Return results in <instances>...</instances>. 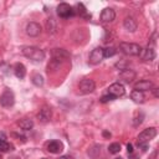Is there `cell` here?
Listing matches in <instances>:
<instances>
[{"label": "cell", "instance_id": "21", "mask_svg": "<svg viewBox=\"0 0 159 159\" xmlns=\"http://www.w3.org/2000/svg\"><path fill=\"white\" fill-rule=\"evenodd\" d=\"M76 12L78 14V15H81V16H84V17H91L89 15H87V11H86V7H84V5L82 4V2H78V4H76Z\"/></svg>", "mask_w": 159, "mask_h": 159}, {"label": "cell", "instance_id": "23", "mask_svg": "<svg viewBox=\"0 0 159 159\" xmlns=\"http://www.w3.org/2000/svg\"><path fill=\"white\" fill-rule=\"evenodd\" d=\"M108 150H109L111 154H117V153H119V150H120V144H119V143H112V144L108 147Z\"/></svg>", "mask_w": 159, "mask_h": 159}, {"label": "cell", "instance_id": "34", "mask_svg": "<svg viewBox=\"0 0 159 159\" xmlns=\"http://www.w3.org/2000/svg\"><path fill=\"white\" fill-rule=\"evenodd\" d=\"M58 159H68V157H61V158H58Z\"/></svg>", "mask_w": 159, "mask_h": 159}, {"label": "cell", "instance_id": "17", "mask_svg": "<svg viewBox=\"0 0 159 159\" xmlns=\"http://www.w3.org/2000/svg\"><path fill=\"white\" fill-rule=\"evenodd\" d=\"M140 56H142V58H143L144 61H152V60H154V58H155V52H154V50H153L152 47H149V46H148L147 48L142 50Z\"/></svg>", "mask_w": 159, "mask_h": 159}, {"label": "cell", "instance_id": "22", "mask_svg": "<svg viewBox=\"0 0 159 159\" xmlns=\"http://www.w3.org/2000/svg\"><path fill=\"white\" fill-rule=\"evenodd\" d=\"M32 83H34L35 86H37V87L42 86V84H43V77H42L41 75H39V73L34 75V76H32Z\"/></svg>", "mask_w": 159, "mask_h": 159}, {"label": "cell", "instance_id": "25", "mask_svg": "<svg viewBox=\"0 0 159 159\" xmlns=\"http://www.w3.org/2000/svg\"><path fill=\"white\" fill-rule=\"evenodd\" d=\"M10 149V144L4 140V139H0V152H7Z\"/></svg>", "mask_w": 159, "mask_h": 159}, {"label": "cell", "instance_id": "16", "mask_svg": "<svg viewBox=\"0 0 159 159\" xmlns=\"http://www.w3.org/2000/svg\"><path fill=\"white\" fill-rule=\"evenodd\" d=\"M62 143L60 140H51L48 144H47V150L50 153H53V154H57V153H61L62 152Z\"/></svg>", "mask_w": 159, "mask_h": 159}, {"label": "cell", "instance_id": "5", "mask_svg": "<svg viewBox=\"0 0 159 159\" xmlns=\"http://www.w3.org/2000/svg\"><path fill=\"white\" fill-rule=\"evenodd\" d=\"M57 14H58V16H61V17H70V16H72V15L75 14V10H73V7L70 6L68 4L61 2V4L57 6Z\"/></svg>", "mask_w": 159, "mask_h": 159}, {"label": "cell", "instance_id": "8", "mask_svg": "<svg viewBox=\"0 0 159 159\" xmlns=\"http://www.w3.org/2000/svg\"><path fill=\"white\" fill-rule=\"evenodd\" d=\"M108 92H109V94H112V96H114V97L117 98V97L123 96V94H124V92H125V89H124V86H123L122 83L116 82V83H113V84H111V86H109Z\"/></svg>", "mask_w": 159, "mask_h": 159}, {"label": "cell", "instance_id": "15", "mask_svg": "<svg viewBox=\"0 0 159 159\" xmlns=\"http://www.w3.org/2000/svg\"><path fill=\"white\" fill-rule=\"evenodd\" d=\"M119 78H120L123 82H125V83H130V82L135 78V72H134L133 70H128V68H125V70H123V71L120 72Z\"/></svg>", "mask_w": 159, "mask_h": 159}, {"label": "cell", "instance_id": "14", "mask_svg": "<svg viewBox=\"0 0 159 159\" xmlns=\"http://www.w3.org/2000/svg\"><path fill=\"white\" fill-rule=\"evenodd\" d=\"M123 25H124V29L128 30L129 32H134L137 30V27H138V24H137L135 19L132 17V16H127L124 19V21H123Z\"/></svg>", "mask_w": 159, "mask_h": 159}, {"label": "cell", "instance_id": "4", "mask_svg": "<svg viewBox=\"0 0 159 159\" xmlns=\"http://www.w3.org/2000/svg\"><path fill=\"white\" fill-rule=\"evenodd\" d=\"M15 102V96L12 93V91L10 89H5L1 96H0V104L2 107H11Z\"/></svg>", "mask_w": 159, "mask_h": 159}, {"label": "cell", "instance_id": "10", "mask_svg": "<svg viewBox=\"0 0 159 159\" xmlns=\"http://www.w3.org/2000/svg\"><path fill=\"white\" fill-rule=\"evenodd\" d=\"M116 17V12L112 7H106L101 12V21L102 22H112Z\"/></svg>", "mask_w": 159, "mask_h": 159}, {"label": "cell", "instance_id": "13", "mask_svg": "<svg viewBox=\"0 0 159 159\" xmlns=\"http://www.w3.org/2000/svg\"><path fill=\"white\" fill-rule=\"evenodd\" d=\"M152 88H153V82L149 81V80H142V81H139L134 84V89L139 91V92L148 91V89H152Z\"/></svg>", "mask_w": 159, "mask_h": 159}, {"label": "cell", "instance_id": "35", "mask_svg": "<svg viewBox=\"0 0 159 159\" xmlns=\"http://www.w3.org/2000/svg\"><path fill=\"white\" fill-rule=\"evenodd\" d=\"M114 159H122V158H120V157H117V158H114Z\"/></svg>", "mask_w": 159, "mask_h": 159}, {"label": "cell", "instance_id": "6", "mask_svg": "<svg viewBox=\"0 0 159 159\" xmlns=\"http://www.w3.org/2000/svg\"><path fill=\"white\" fill-rule=\"evenodd\" d=\"M78 87H80V91H81L82 93L87 94V93H91V92L94 91L96 84H94V82H93L92 80L84 78V80H82V81L80 82V86H78Z\"/></svg>", "mask_w": 159, "mask_h": 159}, {"label": "cell", "instance_id": "18", "mask_svg": "<svg viewBox=\"0 0 159 159\" xmlns=\"http://www.w3.org/2000/svg\"><path fill=\"white\" fill-rule=\"evenodd\" d=\"M14 72H15V76L21 80V78H24L25 75H26V68H25V66H24L22 63L17 62V63L14 66Z\"/></svg>", "mask_w": 159, "mask_h": 159}, {"label": "cell", "instance_id": "2", "mask_svg": "<svg viewBox=\"0 0 159 159\" xmlns=\"http://www.w3.org/2000/svg\"><path fill=\"white\" fill-rule=\"evenodd\" d=\"M155 135H157V129H155L154 127L147 128V129H144L143 132L139 133L137 143H138V145L142 148V147H144V145H148V143H149Z\"/></svg>", "mask_w": 159, "mask_h": 159}, {"label": "cell", "instance_id": "30", "mask_svg": "<svg viewBox=\"0 0 159 159\" xmlns=\"http://www.w3.org/2000/svg\"><path fill=\"white\" fill-rule=\"evenodd\" d=\"M103 135L109 138V137H111V133H109V132H107V130H104V132H103Z\"/></svg>", "mask_w": 159, "mask_h": 159}, {"label": "cell", "instance_id": "24", "mask_svg": "<svg viewBox=\"0 0 159 159\" xmlns=\"http://www.w3.org/2000/svg\"><path fill=\"white\" fill-rule=\"evenodd\" d=\"M117 52V50L114 47H107V48H103V56L104 57H112L114 56Z\"/></svg>", "mask_w": 159, "mask_h": 159}, {"label": "cell", "instance_id": "3", "mask_svg": "<svg viewBox=\"0 0 159 159\" xmlns=\"http://www.w3.org/2000/svg\"><path fill=\"white\" fill-rule=\"evenodd\" d=\"M119 48L123 53L128 56H139L143 50L138 43H133V42H120Z\"/></svg>", "mask_w": 159, "mask_h": 159}, {"label": "cell", "instance_id": "27", "mask_svg": "<svg viewBox=\"0 0 159 159\" xmlns=\"http://www.w3.org/2000/svg\"><path fill=\"white\" fill-rule=\"evenodd\" d=\"M47 29H48V32H50V31H51V32H55L56 25H55L53 19H48V20H47Z\"/></svg>", "mask_w": 159, "mask_h": 159}, {"label": "cell", "instance_id": "33", "mask_svg": "<svg viewBox=\"0 0 159 159\" xmlns=\"http://www.w3.org/2000/svg\"><path fill=\"white\" fill-rule=\"evenodd\" d=\"M129 159H139V158H138L137 155H133V154H132V155H129Z\"/></svg>", "mask_w": 159, "mask_h": 159}, {"label": "cell", "instance_id": "12", "mask_svg": "<svg viewBox=\"0 0 159 159\" xmlns=\"http://www.w3.org/2000/svg\"><path fill=\"white\" fill-rule=\"evenodd\" d=\"M51 55H52V58H55V60H57L60 62H62L63 60L70 57V53L63 48H55V50H52Z\"/></svg>", "mask_w": 159, "mask_h": 159}, {"label": "cell", "instance_id": "9", "mask_svg": "<svg viewBox=\"0 0 159 159\" xmlns=\"http://www.w3.org/2000/svg\"><path fill=\"white\" fill-rule=\"evenodd\" d=\"M51 117H52V111H51V108L47 107V106L42 107V108L40 109V112H39V114H37V119H39L41 123H47V122L51 119Z\"/></svg>", "mask_w": 159, "mask_h": 159}, {"label": "cell", "instance_id": "26", "mask_svg": "<svg viewBox=\"0 0 159 159\" xmlns=\"http://www.w3.org/2000/svg\"><path fill=\"white\" fill-rule=\"evenodd\" d=\"M143 118H144V114H143L142 112H140V113H138V114H137V117H135V118H134V120H133V124H134L135 127H137V125H139V124L143 122Z\"/></svg>", "mask_w": 159, "mask_h": 159}, {"label": "cell", "instance_id": "31", "mask_svg": "<svg viewBox=\"0 0 159 159\" xmlns=\"http://www.w3.org/2000/svg\"><path fill=\"white\" fill-rule=\"evenodd\" d=\"M153 91H154V96H155V97H158V96H159V94H158V88H154Z\"/></svg>", "mask_w": 159, "mask_h": 159}, {"label": "cell", "instance_id": "20", "mask_svg": "<svg viewBox=\"0 0 159 159\" xmlns=\"http://www.w3.org/2000/svg\"><path fill=\"white\" fill-rule=\"evenodd\" d=\"M130 98L135 102V103H143L144 102V94L143 92H139V91H132L130 93Z\"/></svg>", "mask_w": 159, "mask_h": 159}, {"label": "cell", "instance_id": "11", "mask_svg": "<svg viewBox=\"0 0 159 159\" xmlns=\"http://www.w3.org/2000/svg\"><path fill=\"white\" fill-rule=\"evenodd\" d=\"M26 34L29 36H32V37L39 36L41 34V26H40V24L34 22V21L32 22H29L27 26H26Z\"/></svg>", "mask_w": 159, "mask_h": 159}, {"label": "cell", "instance_id": "32", "mask_svg": "<svg viewBox=\"0 0 159 159\" xmlns=\"http://www.w3.org/2000/svg\"><path fill=\"white\" fill-rule=\"evenodd\" d=\"M157 154H158V152L155 150V152L153 153V155H152V158H150V159H155V157H157Z\"/></svg>", "mask_w": 159, "mask_h": 159}, {"label": "cell", "instance_id": "7", "mask_svg": "<svg viewBox=\"0 0 159 159\" xmlns=\"http://www.w3.org/2000/svg\"><path fill=\"white\" fill-rule=\"evenodd\" d=\"M103 48L102 47H96L94 50H92L91 55H89V63L91 65H97L103 60Z\"/></svg>", "mask_w": 159, "mask_h": 159}, {"label": "cell", "instance_id": "19", "mask_svg": "<svg viewBox=\"0 0 159 159\" xmlns=\"http://www.w3.org/2000/svg\"><path fill=\"white\" fill-rule=\"evenodd\" d=\"M19 127L21 128V129H24V130H30L32 127H34V122L31 120V119H29V118H24V119H21V120H19Z\"/></svg>", "mask_w": 159, "mask_h": 159}, {"label": "cell", "instance_id": "29", "mask_svg": "<svg viewBox=\"0 0 159 159\" xmlns=\"http://www.w3.org/2000/svg\"><path fill=\"white\" fill-rule=\"evenodd\" d=\"M127 150H128V154H129V153H130V154L133 153V145H132L130 143H129V144H127Z\"/></svg>", "mask_w": 159, "mask_h": 159}, {"label": "cell", "instance_id": "28", "mask_svg": "<svg viewBox=\"0 0 159 159\" xmlns=\"http://www.w3.org/2000/svg\"><path fill=\"white\" fill-rule=\"evenodd\" d=\"M113 99H116V97L108 93V94H106V96H103V97L101 98V102H102V103H106V102H109V101H113Z\"/></svg>", "mask_w": 159, "mask_h": 159}, {"label": "cell", "instance_id": "1", "mask_svg": "<svg viewBox=\"0 0 159 159\" xmlns=\"http://www.w3.org/2000/svg\"><path fill=\"white\" fill-rule=\"evenodd\" d=\"M22 55L26 56L27 58L32 60V61H42L45 58V52L39 48V47H34V46H26L22 48Z\"/></svg>", "mask_w": 159, "mask_h": 159}]
</instances>
